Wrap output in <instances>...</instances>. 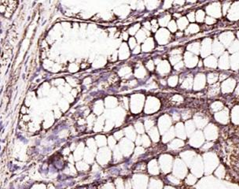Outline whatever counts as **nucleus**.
I'll return each mask as SVG.
<instances>
[{"mask_svg":"<svg viewBox=\"0 0 239 189\" xmlns=\"http://www.w3.org/2000/svg\"><path fill=\"white\" fill-rule=\"evenodd\" d=\"M47 189H55V187H54L53 184L50 183L47 184Z\"/></svg>","mask_w":239,"mask_h":189,"instance_id":"obj_4","label":"nucleus"},{"mask_svg":"<svg viewBox=\"0 0 239 189\" xmlns=\"http://www.w3.org/2000/svg\"><path fill=\"white\" fill-rule=\"evenodd\" d=\"M30 189H47V184L42 183L35 184Z\"/></svg>","mask_w":239,"mask_h":189,"instance_id":"obj_1","label":"nucleus"},{"mask_svg":"<svg viewBox=\"0 0 239 189\" xmlns=\"http://www.w3.org/2000/svg\"><path fill=\"white\" fill-rule=\"evenodd\" d=\"M6 10V5H3V4H0V14H5Z\"/></svg>","mask_w":239,"mask_h":189,"instance_id":"obj_3","label":"nucleus"},{"mask_svg":"<svg viewBox=\"0 0 239 189\" xmlns=\"http://www.w3.org/2000/svg\"><path fill=\"white\" fill-rule=\"evenodd\" d=\"M28 110L27 107L23 106V107H21V113L22 115H25V114L28 113Z\"/></svg>","mask_w":239,"mask_h":189,"instance_id":"obj_2","label":"nucleus"}]
</instances>
